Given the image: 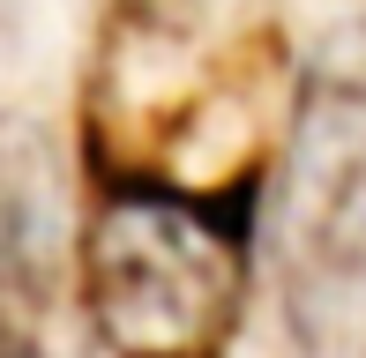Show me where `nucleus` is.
I'll return each instance as SVG.
<instances>
[{
	"mask_svg": "<svg viewBox=\"0 0 366 358\" xmlns=\"http://www.w3.org/2000/svg\"><path fill=\"white\" fill-rule=\"evenodd\" d=\"M82 299L112 358H224L247 299L232 209L120 179L82 232Z\"/></svg>",
	"mask_w": 366,
	"mask_h": 358,
	"instance_id": "1",
	"label": "nucleus"
},
{
	"mask_svg": "<svg viewBox=\"0 0 366 358\" xmlns=\"http://www.w3.org/2000/svg\"><path fill=\"white\" fill-rule=\"evenodd\" d=\"M285 262L292 306H329L366 269V23L314 60L285 150Z\"/></svg>",
	"mask_w": 366,
	"mask_h": 358,
	"instance_id": "2",
	"label": "nucleus"
}]
</instances>
